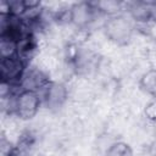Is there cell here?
<instances>
[{"label": "cell", "mask_w": 156, "mask_h": 156, "mask_svg": "<svg viewBox=\"0 0 156 156\" xmlns=\"http://www.w3.org/2000/svg\"><path fill=\"white\" fill-rule=\"evenodd\" d=\"M38 106H39V99H38L37 94L33 90L23 91L18 96V99L16 101V105H15V107L17 110V113L23 118L32 117L37 112Z\"/></svg>", "instance_id": "obj_1"}, {"label": "cell", "mask_w": 156, "mask_h": 156, "mask_svg": "<svg viewBox=\"0 0 156 156\" xmlns=\"http://www.w3.org/2000/svg\"><path fill=\"white\" fill-rule=\"evenodd\" d=\"M132 156L129 149L124 144H116L110 150V156Z\"/></svg>", "instance_id": "obj_2"}]
</instances>
